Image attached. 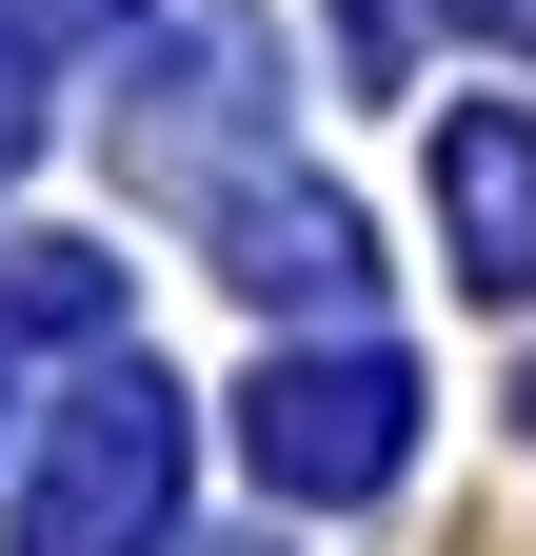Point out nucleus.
Segmentation results:
<instances>
[{"mask_svg": "<svg viewBox=\"0 0 536 556\" xmlns=\"http://www.w3.org/2000/svg\"><path fill=\"white\" fill-rule=\"evenodd\" d=\"M159 477H179V397L159 378H100L80 438H60V477H40V517H21V556H119L159 517Z\"/></svg>", "mask_w": 536, "mask_h": 556, "instance_id": "f257e3e1", "label": "nucleus"}, {"mask_svg": "<svg viewBox=\"0 0 536 556\" xmlns=\"http://www.w3.org/2000/svg\"><path fill=\"white\" fill-rule=\"evenodd\" d=\"M397 358H279L258 378V477H279V497H378L397 477Z\"/></svg>", "mask_w": 536, "mask_h": 556, "instance_id": "f03ea898", "label": "nucleus"}, {"mask_svg": "<svg viewBox=\"0 0 536 556\" xmlns=\"http://www.w3.org/2000/svg\"><path fill=\"white\" fill-rule=\"evenodd\" d=\"M437 219H457V258L516 299V278H536V119H457V139H437Z\"/></svg>", "mask_w": 536, "mask_h": 556, "instance_id": "7ed1b4c3", "label": "nucleus"}, {"mask_svg": "<svg viewBox=\"0 0 536 556\" xmlns=\"http://www.w3.org/2000/svg\"><path fill=\"white\" fill-rule=\"evenodd\" d=\"M0 160H21V80H0Z\"/></svg>", "mask_w": 536, "mask_h": 556, "instance_id": "20e7f679", "label": "nucleus"}, {"mask_svg": "<svg viewBox=\"0 0 536 556\" xmlns=\"http://www.w3.org/2000/svg\"><path fill=\"white\" fill-rule=\"evenodd\" d=\"M457 21H536V0H457Z\"/></svg>", "mask_w": 536, "mask_h": 556, "instance_id": "39448f33", "label": "nucleus"}]
</instances>
